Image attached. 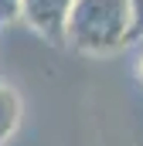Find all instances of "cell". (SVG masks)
<instances>
[{"mask_svg": "<svg viewBox=\"0 0 143 146\" xmlns=\"http://www.w3.org/2000/svg\"><path fill=\"white\" fill-rule=\"evenodd\" d=\"M133 21H136L133 0H75L65 44L89 54H109L130 44Z\"/></svg>", "mask_w": 143, "mask_h": 146, "instance_id": "6da1fadb", "label": "cell"}, {"mask_svg": "<svg viewBox=\"0 0 143 146\" xmlns=\"http://www.w3.org/2000/svg\"><path fill=\"white\" fill-rule=\"evenodd\" d=\"M75 0H21V21L51 44H65Z\"/></svg>", "mask_w": 143, "mask_h": 146, "instance_id": "7a4b0ae2", "label": "cell"}, {"mask_svg": "<svg viewBox=\"0 0 143 146\" xmlns=\"http://www.w3.org/2000/svg\"><path fill=\"white\" fill-rule=\"evenodd\" d=\"M17 122H21V99L7 82H0V143L10 139Z\"/></svg>", "mask_w": 143, "mask_h": 146, "instance_id": "3957f363", "label": "cell"}, {"mask_svg": "<svg viewBox=\"0 0 143 146\" xmlns=\"http://www.w3.org/2000/svg\"><path fill=\"white\" fill-rule=\"evenodd\" d=\"M21 17V0H0V27Z\"/></svg>", "mask_w": 143, "mask_h": 146, "instance_id": "277c9868", "label": "cell"}, {"mask_svg": "<svg viewBox=\"0 0 143 146\" xmlns=\"http://www.w3.org/2000/svg\"><path fill=\"white\" fill-rule=\"evenodd\" d=\"M136 78H140V85H143V51L136 54Z\"/></svg>", "mask_w": 143, "mask_h": 146, "instance_id": "5b68a950", "label": "cell"}]
</instances>
